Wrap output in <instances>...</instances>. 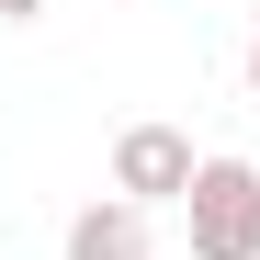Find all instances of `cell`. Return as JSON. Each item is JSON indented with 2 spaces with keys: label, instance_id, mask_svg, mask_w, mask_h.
I'll return each instance as SVG.
<instances>
[{
  "label": "cell",
  "instance_id": "cell-1",
  "mask_svg": "<svg viewBox=\"0 0 260 260\" xmlns=\"http://www.w3.org/2000/svg\"><path fill=\"white\" fill-rule=\"evenodd\" d=\"M181 226H192V260H260V170L215 147L192 204H181Z\"/></svg>",
  "mask_w": 260,
  "mask_h": 260
},
{
  "label": "cell",
  "instance_id": "cell-2",
  "mask_svg": "<svg viewBox=\"0 0 260 260\" xmlns=\"http://www.w3.org/2000/svg\"><path fill=\"white\" fill-rule=\"evenodd\" d=\"M192 181H204V158H192V136H181V124H124V136H113V192L136 204V215L192 204Z\"/></svg>",
  "mask_w": 260,
  "mask_h": 260
},
{
  "label": "cell",
  "instance_id": "cell-3",
  "mask_svg": "<svg viewBox=\"0 0 260 260\" xmlns=\"http://www.w3.org/2000/svg\"><path fill=\"white\" fill-rule=\"evenodd\" d=\"M68 260H158V238H147V215L124 192H102V204L68 215Z\"/></svg>",
  "mask_w": 260,
  "mask_h": 260
},
{
  "label": "cell",
  "instance_id": "cell-4",
  "mask_svg": "<svg viewBox=\"0 0 260 260\" xmlns=\"http://www.w3.org/2000/svg\"><path fill=\"white\" fill-rule=\"evenodd\" d=\"M249 102H260V12H249Z\"/></svg>",
  "mask_w": 260,
  "mask_h": 260
},
{
  "label": "cell",
  "instance_id": "cell-5",
  "mask_svg": "<svg viewBox=\"0 0 260 260\" xmlns=\"http://www.w3.org/2000/svg\"><path fill=\"white\" fill-rule=\"evenodd\" d=\"M34 12H46V0H0V23H34Z\"/></svg>",
  "mask_w": 260,
  "mask_h": 260
}]
</instances>
